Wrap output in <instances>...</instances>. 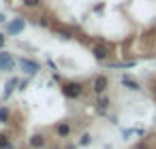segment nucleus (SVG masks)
I'll return each mask as SVG.
<instances>
[{
  "mask_svg": "<svg viewBox=\"0 0 156 149\" xmlns=\"http://www.w3.org/2000/svg\"><path fill=\"white\" fill-rule=\"evenodd\" d=\"M15 66V58H13V53L11 51H0V70H11Z\"/></svg>",
  "mask_w": 156,
  "mask_h": 149,
  "instance_id": "7",
  "label": "nucleus"
},
{
  "mask_svg": "<svg viewBox=\"0 0 156 149\" xmlns=\"http://www.w3.org/2000/svg\"><path fill=\"white\" fill-rule=\"evenodd\" d=\"M5 149H13V145H9V147H5Z\"/></svg>",
  "mask_w": 156,
  "mask_h": 149,
  "instance_id": "20",
  "label": "nucleus"
},
{
  "mask_svg": "<svg viewBox=\"0 0 156 149\" xmlns=\"http://www.w3.org/2000/svg\"><path fill=\"white\" fill-rule=\"evenodd\" d=\"M0 124H11V109L9 107H0Z\"/></svg>",
  "mask_w": 156,
  "mask_h": 149,
  "instance_id": "9",
  "label": "nucleus"
},
{
  "mask_svg": "<svg viewBox=\"0 0 156 149\" xmlns=\"http://www.w3.org/2000/svg\"><path fill=\"white\" fill-rule=\"evenodd\" d=\"M90 143H92V136H90V134H88V132H86V134H81V136H79V147H88V145H90Z\"/></svg>",
  "mask_w": 156,
  "mask_h": 149,
  "instance_id": "15",
  "label": "nucleus"
},
{
  "mask_svg": "<svg viewBox=\"0 0 156 149\" xmlns=\"http://www.w3.org/2000/svg\"><path fill=\"white\" fill-rule=\"evenodd\" d=\"M17 83H20L17 79H9V81H7V90H5V96H7V98L13 94V90L17 87Z\"/></svg>",
  "mask_w": 156,
  "mask_h": 149,
  "instance_id": "12",
  "label": "nucleus"
},
{
  "mask_svg": "<svg viewBox=\"0 0 156 149\" xmlns=\"http://www.w3.org/2000/svg\"><path fill=\"white\" fill-rule=\"evenodd\" d=\"M22 2H24L26 9H39L43 5V0H22Z\"/></svg>",
  "mask_w": 156,
  "mask_h": 149,
  "instance_id": "13",
  "label": "nucleus"
},
{
  "mask_svg": "<svg viewBox=\"0 0 156 149\" xmlns=\"http://www.w3.org/2000/svg\"><path fill=\"white\" fill-rule=\"evenodd\" d=\"M92 56H94L96 60H101V62H107V60L111 58V49H109V45L103 41V43H98V45L92 47Z\"/></svg>",
  "mask_w": 156,
  "mask_h": 149,
  "instance_id": "4",
  "label": "nucleus"
},
{
  "mask_svg": "<svg viewBox=\"0 0 156 149\" xmlns=\"http://www.w3.org/2000/svg\"><path fill=\"white\" fill-rule=\"evenodd\" d=\"M122 85H124L126 90H133V92H137V90H141V85H139V81H133V79H128V77H122Z\"/></svg>",
  "mask_w": 156,
  "mask_h": 149,
  "instance_id": "10",
  "label": "nucleus"
},
{
  "mask_svg": "<svg viewBox=\"0 0 156 149\" xmlns=\"http://www.w3.org/2000/svg\"><path fill=\"white\" fill-rule=\"evenodd\" d=\"M28 145H30V149H45L47 147V136L43 132H34V134H30Z\"/></svg>",
  "mask_w": 156,
  "mask_h": 149,
  "instance_id": "6",
  "label": "nucleus"
},
{
  "mask_svg": "<svg viewBox=\"0 0 156 149\" xmlns=\"http://www.w3.org/2000/svg\"><path fill=\"white\" fill-rule=\"evenodd\" d=\"M94 104H96L98 109H103V111H105V109H109L111 100H109V96H107V94H103V96H96V102H94Z\"/></svg>",
  "mask_w": 156,
  "mask_h": 149,
  "instance_id": "11",
  "label": "nucleus"
},
{
  "mask_svg": "<svg viewBox=\"0 0 156 149\" xmlns=\"http://www.w3.org/2000/svg\"><path fill=\"white\" fill-rule=\"evenodd\" d=\"M107 90H109V77L107 75H96L92 79V92L96 96H103V94H107Z\"/></svg>",
  "mask_w": 156,
  "mask_h": 149,
  "instance_id": "2",
  "label": "nucleus"
},
{
  "mask_svg": "<svg viewBox=\"0 0 156 149\" xmlns=\"http://www.w3.org/2000/svg\"><path fill=\"white\" fill-rule=\"evenodd\" d=\"M5 43H7V39H5V34H0V51H2V47H5Z\"/></svg>",
  "mask_w": 156,
  "mask_h": 149,
  "instance_id": "18",
  "label": "nucleus"
},
{
  "mask_svg": "<svg viewBox=\"0 0 156 149\" xmlns=\"http://www.w3.org/2000/svg\"><path fill=\"white\" fill-rule=\"evenodd\" d=\"M152 94H154V98H156V83L152 85Z\"/></svg>",
  "mask_w": 156,
  "mask_h": 149,
  "instance_id": "19",
  "label": "nucleus"
},
{
  "mask_svg": "<svg viewBox=\"0 0 156 149\" xmlns=\"http://www.w3.org/2000/svg\"><path fill=\"white\" fill-rule=\"evenodd\" d=\"M54 30H56L62 39H71V36H73V34H71V30H64V28H60V26H54Z\"/></svg>",
  "mask_w": 156,
  "mask_h": 149,
  "instance_id": "16",
  "label": "nucleus"
},
{
  "mask_svg": "<svg viewBox=\"0 0 156 149\" xmlns=\"http://www.w3.org/2000/svg\"><path fill=\"white\" fill-rule=\"evenodd\" d=\"M54 132H56V136H58V138H69V136L73 134V121H69V119L58 121V124H56V128H54Z\"/></svg>",
  "mask_w": 156,
  "mask_h": 149,
  "instance_id": "5",
  "label": "nucleus"
},
{
  "mask_svg": "<svg viewBox=\"0 0 156 149\" xmlns=\"http://www.w3.org/2000/svg\"><path fill=\"white\" fill-rule=\"evenodd\" d=\"M20 68H22L26 75H30V77H34V75L41 73V64L34 62V60H30V58H20Z\"/></svg>",
  "mask_w": 156,
  "mask_h": 149,
  "instance_id": "3",
  "label": "nucleus"
},
{
  "mask_svg": "<svg viewBox=\"0 0 156 149\" xmlns=\"http://www.w3.org/2000/svg\"><path fill=\"white\" fill-rule=\"evenodd\" d=\"M24 28H26V19H24V17H15V19L7 26V30H9L11 34H22Z\"/></svg>",
  "mask_w": 156,
  "mask_h": 149,
  "instance_id": "8",
  "label": "nucleus"
},
{
  "mask_svg": "<svg viewBox=\"0 0 156 149\" xmlns=\"http://www.w3.org/2000/svg\"><path fill=\"white\" fill-rule=\"evenodd\" d=\"M9 145H11L9 134H7V132H0V149H5V147H9Z\"/></svg>",
  "mask_w": 156,
  "mask_h": 149,
  "instance_id": "14",
  "label": "nucleus"
},
{
  "mask_svg": "<svg viewBox=\"0 0 156 149\" xmlns=\"http://www.w3.org/2000/svg\"><path fill=\"white\" fill-rule=\"evenodd\" d=\"M83 90H86V85L81 81H64L60 85V92L66 100H79L83 96Z\"/></svg>",
  "mask_w": 156,
  "mask_h": 149,
  "instance_id": "1",
  "label": "nucleus"
},
{
  "mask_svg": "<svg viewBox=\"0 0 156 149\" xmlns=\"http://www.w3.org/2000/svg\"><path fill=\"white\" fill-rule=\"evenodd\" d=\"M39 26H43V28H51V19L43 15V17H39Z\"/></svg>",
  "mask_w": 156,
  "mask_h": 149,
  "instance_id": "17",
  "label": "nucleus"
}]
</instances>
